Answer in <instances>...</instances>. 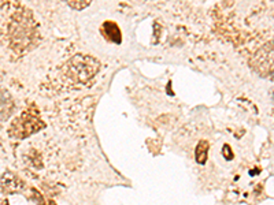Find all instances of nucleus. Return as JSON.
Wrapping results in <instances>:
<instances>
[{"label":"nucleus","instance_id":"f257e3e1","mask_svg":"<svg viewBox=\"0 0 274 205\" xmlns=\"http://www.w3.org/2000/svg\"><path fill=\"white\" fill-rule=\"evenodd\" d=\"M7 29L10 44L14 51L28 50L36 38V24L32 15L26 11L13 14Z\"/></svg>","mask_w":274,"mask_h":205},{"label":"nucleus","instance_id":"f03ea898","mask_svg":"<svg viewBox=\"0 0 274 205\" xmlns=\"http://www.w3.org/2000/svg\"><path fill=\"white\" fill-rule=\"evenodd\" d=\"M99 63L88 56H74L67 64L66 73L74 82H87L95 76Z\"/></svg>","mask_w":274,"mask_h":205},{"label":"nucleus","instance_id":"7ed1b4c3","mask_svg":"<svg viewBox=\"0 0 274 205\" xmlns=\"http://www.w3.org/2000/svg\"><path fill=\"white\" fill-rule=\"evenodd\" d=\"M44 125L43 122L38 119L37 115L30 112H24L19 118H17L13 122V125L10 127L9 133L13 137H18V139H25L30 134L36 133L40 129H43Z\"/></svg>","mask_w":274,"mask_h":205},{"label":"nucleus","instance_id":"20e7f679","mask_svg":"<svg viewBox=\"0 0 274 205\" xmlns=\"http://www.w3.org/2000/svg\"><path fill=\"white\" fill-rule=\"evenodd\" d=\"M257 72L263 77H273L274 78V42L265 45L255 56Z\"/></svg>","mask_w":274,"mask_h":205},{"label":"nucleus","instance_id":"39448f33","mask_svg":"<svg viewBox=\"0 0 274 205\" xmlns=\"http://www.w3.org/2000/svg\"><path fill=\"white\" fill-rule=\"evenodd\" d=\"M102 32L106 37L112 42H116V44H120L121 42V32L118 29V26L114 24V22H104L103 28H102Z\"/></svg>","mask_w":274,"mask_h":205},{"label":"nucleus","instance_id":"423d86ee","mask_svg":"<svg viewBox=\"0 0 274 205\" xmlns=\"http://www.w3.org/2000/svg\"><path fill=\"white\" fill-rule=\"evenodd\" d=\"M207 152H208V143L207 141H200L198 144L195 151V157L196 162L199 164H204L207 160Z\"/></svg>","mask_w":274,"mask_h":205},{"label":"nucleus","instance_id":"0eeeda50","mask_svg":"<svg viewBox=\"0 0 274 205\" xmlns=\"http://www.w3.org/2000/svg\"><path fill=\"white\" fill-rule=\"evenodd\" d=\"M92 0H66V3L74 10H84L91 5Z\"/></svg>","mask_w":274,"mask_h":205},{"label":"nucleus","instance_id":"6e6552de","mask_svg":"<svg viewBox=\"0 0 274 205\" xmlns=\"http://www.w3.org/2000/svg\"><path fill=\"white\" fill-rule=\"evenodd\" d=\"M222 152H224V155L228 156V157H226L228 160H230L233 157V155H232V152H230V148H229V145H225L224 149H222Z\"/></svg>","mask_w":274,"mask_h":205},{"label":"nucleus","instance_id":"1a4fd4ad","mask_svg":"<svg viewBox=\"0 0 274 205\" xmlns=\"http://www.w3.org/2000/svg\"><path fill=\"white\" fill-rule=\"evenodd\" d=\"M273 99H274V93H273Z\"/></svg>","mask_w":274,"mask_h":205}]
</instances>
